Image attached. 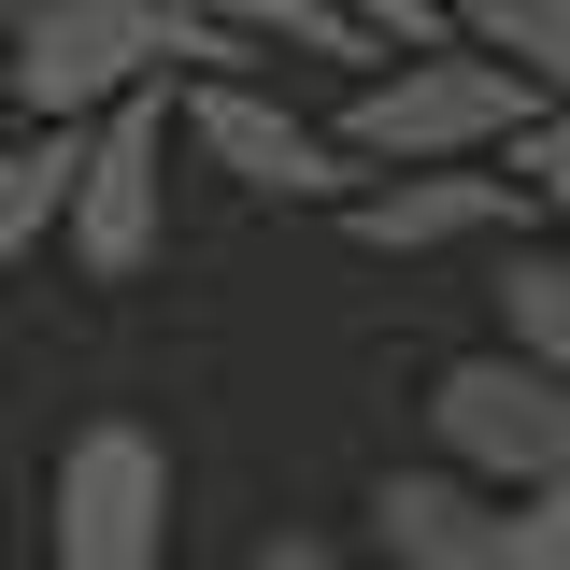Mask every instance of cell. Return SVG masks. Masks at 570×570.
Here are the masks:
<instances>
[{
  "label": "cell",
  "instance_id": "obj_7",
  "mask_svg": "<svg viewBox=\"0 0 570 570\" xmlns=\"http://www.w3.org/2000/svg\"><path fill=\"white\" fill-rule=\"evenodd\" d=\"M328 214H343V243H371V257H471V243H513V228H528V200H513V171H499V157L356 171Z\"/></svg>",
  "mask_w": 570,
  "mask_h": 570
},
{
  "label": "cell",
  "instance_id": "obj_9",
  "mask_svg": "<svg viewBox=\"0 0 570 570\" xmlns=\"http://www.w3.org/2000/svg\"><path fill=\"white\" fill-rule=\"evenodd\" d=\"M442 29L485 43L528 100H557V115H570V0H442Z\"/></svg>",
  "mask_w": 570,
  "mask_h": 570
},
{
  "label": "cell",
  "instance_id": "obj_14",
  "mask_svg": "<svg viewBox=\"0 0 570 570\" xmlns=\"http://www.w3.org/2000/svg\"><path fill=\"white\" fill-rule=\"evenodd\" d=\"M499 570H570V471H557V485H513V513H499Z\"/></svg>",
  "mask_w": 570,
  "mask_h": 570
},
{
  "label": "cell",
  "instance_id": "obj_1",
  "mask_svg": "<svg viewBox=\"0 0 570 570\" xmlns=\"http://www.w3.org/2000/svg\"><path fill=\"white\" fill-rule=\"evenodd\" d=\"M171 71H243V43L200 29L186 0H29V14H0V100L58 115V129H86L129 86H171Z\"/></svg>",
  "mask_w": 570,
  "mask_h": 570
},
{
  "label": "cell",
  "instance_id": "obj_10",
  "mask_svg": "<svg viewBox=\"0 0 570 570\" xmlns=\"http://www.w3.org/2000/svg\"><path fill=\"white\" fill-rule=\"evenodd\" d=\"M58 200H71V129L58 115L0 129V272H29V257L58 243Z\"/></svg>",
  "mask_w": 570,
  "mask_h": 570
},
{
  "label": "cell",
  "instance_id": "obj_18",
  "mask_svg": "<svg viewBox=\"0 0 570 570\" xmlns=\"http://www.w3.org/2000/svg\"><path fill=\"white\" fill-rule=\"evenodd\" d=\"M0 570H29V557H0Z\"/></svg>",
  "mask_w": 570,
  "mask_h": 570
},
{
  "label": "cell",
  "instance_id": "obj_15",
  "mask_svg": "<svg viewBox=\"0 0 570 570\" xmlns=\"http://www.w3.org/2000/svg\"><path fill=\"white\" fill-rule=\"evenodd\" d=\"M343 29L371 58H400V43H442V0H343Z\"/></svg>",
  "mask_w": 570,
  "mask_h": 570
},
{
  "label": "cell",
  "instance_id": "obj_11",
  "mask_svg": "<svg viewBox=\"0 0 570 570\" xmlns=\"http://www.w3.org/2000/svg\"><path fill=\"white\" fill-rule=\"evenodd\" d=\"M499 343L570 385V257L557 243H499Z\"/></svg>",
  "mask_w": 570,
  "mask_h": 570
},
{
  "label": "cell",
  "instance_id": "obj_13",
  "mask_svg": "<svg viewBox=\"0 0 570 570\" xmlns=\"http://www.w3.org/2000/svg\"><path fill=\"white\" fill-rule=\"evenodd\" d=\"M499 171H513V200H528V228H542V243L570 257V115H557V100H542L528 129L499 142Z\"/></svg>",
  "mask_w": 570,
  "mask_h": 570
},
{
  "label": "cell",
  "instance_id": "obj_16",
  "mask_svg": "<svg viewBox=\"0 0 570 570\" xmlns=\"http://www.w3.org/2000/svg\"><path fill=\"white\" fill-rule=\"evenodd\" d=\"M257 570H385L371 542H343V528H272L257 542Z\"/></svg>",
  "mask_w": 570,
  "mask_h": 570
},
{
  "label": "cell",
  "instance_id": "obj_2",
  "mask_svg": "<svg viewBox=\"0 0 570 570\" xmlns=\"http://www.w3.org/2000/svg\"><path fill=\"white\" fill-rule=\"evenodd\" d=\"M528 115H542V100H528L485 43H456V29H442V43L371 58V71L343 86V115H328V129H343L356 171H428V157H499Z\"/></svg>",
  "mask_w": 570,
  "mask_h": 570
},
{
  "label": "cell",
  "instance_id": "obj_5",
  "mask_svg": "<svg viewBox=\"0 0 570 570\" xmlns=\"http://www.w3.org/2000/svg\"><path fill=\"white\" fill-rule=\"evenodd\" d=\"M171 129L200 142L243 200H285V214H328V200L356 186L343 129H328V115H299L285 86H257V71H171Z\"/></svg>",
  "mask_w": 570,
  "mask_h": 570
},
{
  "label": "cell",
  "instance_id": "obj_4",
  "mask_svg": "<svg viewBox=\"0 0 570 570\" xmlns=\"http://www.w3.org/2000/svg\"><path fill=\"white\" fill-rule=\"evenodd\" d=\"M171 428L157 414H86L58 442V557L43 570H171Z\"/></svg>",
  "mask_w": 570,
  "mask_h": 570
},
{
  "label": "cell",
  "instance_id": "obj_12",
  "mask_svg": "<svg viewBox=\"0 0 570 570\" xmlns=\"http://www.w3.org/2000/svg\"><path fill=\"white\" fill-rule=\"evenodd\" d=\"M200 29H228L243 58H356L371 71V43L343 29V0H186Z\"/></svg>",
  "mask_w": 570,
  "mask_h": 570
},
{
  "label": "cell",
  "instance_id": "obj_17",
  "mask_svg": "<svg viewBox=\"0 0 570 570\" xmlns=\"http://www.w3.org/2000/svg\"><path fill=\"white\" fill-rule=\"evenodd\" d=\"M0 14H29V0H0Z\"/></svg>",
  "mask_w": 570,
  "mask_h": 570
},
{
  "label": "cell",
  "instance_id": "obj_8",
  "mask_svg": "<svg viewBox=\"0 0 570 570\" xmlns=\"http://www.w3.org/2000/svg\"><path fill=\"white\" fill-rule=\"evenodd\" d=\"M499 513H513V499L471 485L456 456H385L371 499H356V542L385 570H499Z\"/></svg>",
  "mask_w": 570,
  "mask_h": 570
},
{
  "label": "cell",
  "instance_id": "obj_6",
  "mask_svg": "<svg viewBox=\"0 0 570 570\" xmlns=\"http://www.w3.org/2000/svg\"><path fill=\"white\" fill-rule=\"evenodd\" d=\"M428 456H456L471 485H557L570 471V385L557 371H528L513 343H485V356H442L428 371Z\"/></svg>",
  "mask_w": 570,
  "mask_h": 570
},
{
  "label": "cell",
  "instance_id": "obj_3",
  "mask_svg": "<svg viewBox=\"0 0 570 570\" xmlns=\"http://www.w3.org/2000/svg\"><path fill=\"white\" fill-rule=\"evenodd\" d=\"M58 243L86 285H129L157 243H171V86H129L71 129V200H58Z\"/></svg>",
  "mask_w": 570,
  "mask_h": 570
}]
</instances>
